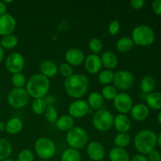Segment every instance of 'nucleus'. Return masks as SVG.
<instances>
[{
    "label": "nucleus",
    "instance_id": "obj_1",
    "mask_svg": "<svg viewBox=\"0 0 161 161\" xmlns=\"http://www.w3.org/2000/svg\"><path fill=\"white\" fill-rule=\"evenodd\" d=\"M90 87V80L84 74H73L72 76L65 79L64 88L66 94L72 98L81 99Z\"/></svg>",
    "mask_w": 161,
    "mask_h": 161
},
{
    "label": "nucleus",
    "instance_id": "obj_2",
    "mask_svg": "<svg viewBox=\"0 0 161 161\" xmlns=\"http://www.w3.org/2000/svg\"><path fill=\"white\" fill-rule=\"evenodd\" d=\"M25 86V90L31 97L34 99L44 98L50 91V83L48 78L38 73L31 75Z\"/></svg>",
    "mask_w": 161,
    "mask_h": 161
},
{
    "label": "nucleus",
    "instance_id": "obj_3",
    "mask_svg": "<svg viewBox=\"0 0 161 161\" xmlns=\"http://www.w3.org/2000/svg\"><path fill=\"white\" fill-rule=\"evenodd\" d=\"M157 145V135L150 129L141 130L135 135L134 146L137 151L143 155H147L155 149Z\"/></svg>",
    "mask_w": 161,
    "mask_h": 161
},
{
    "label": "nucleus",
    "instance_id": "obj_4",
    "mask_svg": "<svg viewBox=\"0 0 161 161\" xmlns=\"http://www.w3.org/2000/svg\"><path fill=\"white\" fill-rule=\"evenodd\" d=\"M131 39L134 44L140 47H149L154 42L156 35L153 30L146 25L135 27L131 33Z\"/></svg>",
    "mask_w": 161,
    "mask_h": 161
},
{
    "label": "nucleus",
    "instance_id": "obj_5",
    "mask_svg": "<svg viewBox=\"0 0 161 161\" xmlns=\"http://www.w3.org/2000/svg\"><path fill=\"white\" fill-rule=\"evenodd\" d=\"M65 139L69 148L79 150L87 146L89 138L87 132L83 127L74 126L67 132Z\"/></svg>",
    "mask_w": 161,
    "mask_h": 161
},
{
    "label": "nucleus",
    "instance_id": "obj_6",
    "mask_svg": "<svg viewBox=\"0 0 161 161\" xmlns=\"http://www.w3.org/2000/svg\"><path fill=\"white\" fill-rule=\"evenodd\" d=\"M113 120H114V116L111 112L106 108H102L94 113L92 117V124L97 130L105 132L113 127Z\"/></svg>",
    "mask_w": 161,
    "mask_h": 161
},
{
    "label": "nucleus",
    "instance_id": "obj_7",
    "mask_svg": "<svg viewBox=\"0 0 161 161\" xmlns=\"http://www.w3.org/2000/svg\"><path fill=\"white\" fill-rule=\"evenodd\" d=\"M35 150L42 160H50L56 153V145L53 140L47 137H41L36 141Z\"/></svg>",
    "mask_w": 161,
    "mask_h": 161
},
{
    "label": "nucleus",
    "instance_id": "obj_8",
    "mask_svg": "<svg viewBox=\"0 0 161 161\" xmlns=\"http://www.w3.org/2000/svg\"><path fill=\"white\" fill-rule=\"evenodd\" d=\"M30 96L25 88H14L7 95V102L12 108L20 109L29 102Z\"/></svg>",
    "mask_w": 161,
    "mask_h": 161
},
{
    "label": "nucleus",
    "instance_id": "obj_9",
    "mask_svg": "<svg viewBox=\"0 0 161 161\" xmlns=\"http://www.w3.org/2000/svg\"><path fill=\"white\" fill-rule=\"evenodd\" d=\"M135 83V77L132 72L127 70H119L114 73L113 83L116 90L124 92L130 89Z\"/></svg>",
    "mask_w": 161,
    "mask_h": 161
},
{
    "label": "nucleus",
    "instance_id": "obj_10",
    "mask_svg": "<svg viewBox=\"0 0 161 161\" xmlns=\"http://www.w3.org/2000/svg\"><path fill=\"white\" fill-rule=\"evenodd\" d=\"M5 65L8 72L13 75L21 72L25 65L24 56L18 52H13L6 58Z\"/></svg>",
    "mask_w": 161,
    "mask_h": 161
},
{
    "label": "nucleus",
    "instance_id": "obj_11",
    "mask_svg": "<svg viewBox=\"0 0 161 161\" xmlns=\"http://www.w3.org/2000/svg\"><path fill=\"white\" fill-rule=\"evenodd\" d=\"M113 105L116 111L119 112V114L126 115L127 113H130L133 107V100L127 93H118L116 97L113 100Z\"/></svg>",
    "mask_w": 161,
    "mask_h": 161
},
{
    "label": "nucleus",
    "instance_id": "obj_12",
    "mask_svg": "<svg viewBox=\"0 0 161 161\" xmlns=\"http://www.w3.org/2000/svg\"><path fill=\"white\" fill-rule=\"evenodd\" d=\"M90 107L86 101L83 99H76L69 105L68 108V113L73 119L83 118L88 114Z\"/></svg>",
    "mask_w": 161,
    "mask_h": 161
},
{
    "label": "nucleus",
    "instance_id": "obj_13",
    "mask_svg": "<svg viewBox=\"0 0 161 161\" xmlns=\"http://www.w3.org/2000/svg\"><path fill=\"white\" fill-rule=\"evenodd\" d=\"M86 153L93 161H101L105 158V149L103 145L97 141H93L86 146Z\"/></svg>",
    "mask_w": 161,
    "mask_h": 161
},
{
    "label": "nucleus",
    "instance_id": "obj_14",
    "mask_svg": "<svg viewBox=\"0 0 161 161\" xmlns=\"http://www.w3.org/2000/svg\"><path fill=\"white\" fill-rule=\"evenodd\" d=\"M17 27V21L14 16L6 13L3 16H0V36H8L13 34Z\"/></svg>",
    "mask_w": 161,
    "mask_h": 161
},
{
    "label": "nucleus",
    "instance_id": "obj_15",
    "mask_svg": "<svg viewBox=\"0 0 161 161\" xmlns=\"http://www.w3.org/2000/svg\"><path fill=\"white\" fill-rule=\"evenodd\" d=\"M84 67L90 74H98L102 71V64L99 55L90 53L85 58Z\"/></svg>",
    "mask_w": 161,
    "mask_h": 161
},
{
    "label": "nucleus",
    "instance_id": "obj_16",
    "mask_svg": "<svg viewBox=\"0 0 161 161\" xmlns=\"http://www.w3.org/2000/svg\"><path fill=\"white\" fill-rule=\"evenodd\" d=\"M64 58L65 62L71 66H79L84 62L85 55L80 49L71 48L67 50Z\"/></svg>",
    "mask_w": 161,
    "mask_h": 161
},
{
    "label": "nucleus",
    "instance_id": "obj_17",
    "mask_svg": "<svg viewBox=\"0 0 161 161\" xmlns=\"http://www.w3.org/2000/svg\"><path fill=\"white\" fill-rule=\"evenodd\" d=\"M113 127L119 133H127L131 127L130 118L125 114L116 115L114 116Z\"/></svg>",
    "mask_w": 161,
    "mask_h": 161
},
{
    "label": "nucleus",
    "instance_id": "obj_18",
    "mask_svg": "<svg viewBox=\"0 0 161 161\" xmlns=\"http://www.w3.org/2000/svg\"><path fill=\"white\" fill-rule=\"evenodd\" d=\"M130 113L133 119L136 121H143L149 116V108L145 104L138 103L133 105Z\"/></svg>",
    "mask_w": 161,
    "mask_h": 161
},
{
    "label": "nucleus",
    "instance_id": "obj_19",
    "mask_svg": "<svg viewBox=\"0 0 161 161\" xmlns=\"http://www.w3.org/2000/svg\"><path fill=\"white\" fill-rule=\"evenodd\" d=\"M39 71H40V74L50 79L55 76L58 73V66L53 61L46 60L40 64Z\"/></svg>",
    "mask_w": 161,
    "mask_h": 161
},
{
    "label": "nucleus",
    "instance_id": "obj_20",
    "mask_svg": "<svg viewBox=\"0 0 161 161\" xmlns=\"http://www.w3.org/2000/svg\"><path fill=\"white\" fill-rule=\"evenodd\" d=\"M104 102H105V99L102 97V94L97 91L91 92L88 95L87 100H86L90 108L93 109L94 111H97V110L103 108Z\"/></svg>",
    "mask_w": 161,
    "mask_h": 161
},
{
    "label": "nucleus",
    "instance_id": "obj_21",
    "mask_svg": "<svg viewBox=\"0 0 161 161\" xmlns=\"http://www.w3.org/2000/svg\"><path fill=\"white\" fill-rule=\"evenodd\" d=\"M102 66L108 70H112L117 67L118 58L116 55L112 51H105L100 56Z\"/></svg>",
    "mask_w": 161,
    "mask_h": 161
},
{
    "label": "nucleus",
    "instance_id": "obj_22",
    "mask_svg": "<svg viewBox=\"0 0 161 161\" xmlns=\"http://www.w3.org/2000/svg\"><path fill=\"white\" fill-rule=\"evenodd\" d=\"M74 124H75V119L69 114H66L58 117L55 123V127L61 131L68 132L74 127Z\"/></svg>",
    "mask_w": 161,
    "mask_h": 161
},
{
    "label": "nucleus",
    "instance_id": "obj_23",
    "mask_svg": "<svg viewBox=\"0 0 161 161\" xmlns=\"http://www.w3.org/2000/svg\"><path fill=\"white\" fill-rule=\"evenodd\" d=\"M108 158L110 161H130V157L128 152L125 149L113 147L108 153Z\"/></svg>",
    "mask_w": 161,
    "mask_h": 161
},
{
    "label": "nucleus",
    "instance_id": "obj_24",
    "mask_svg": "<svg viewBox=\"0 0 161 161\" xmlns=\"http://www.w3.org/2000/svg\"><path fill=\"white\" fill-rule=\"evenodd\" d=\"M24 127L23 122L20 118L12 117L6 123V131L9 135H17Z\"/></svg>",
    "mask_w": 161,
    "mask_h": 161
},
{
    "label": "nucleus",
    "instance_id": "obj_25",
    "mask_svg": "<svg viewBox=\"0 0 161 161\" xmlns=\"http://www.w3.org/2000/svg\"><path fill=\"white\" fill-rule=\"evenodd\" d=\"M146 103L149 108L154 110H161V93L152 92L146 97Z\"/></svg>",
    "mask_w": 161,
    "mask_h": 161
},
{
    "label": "nucleus",
    "instance_id": "obj_26",
    "mask_svg": "<svg viewBox=\"0 0 161 161\" xmlns=\"http://www.w3.org/2000/svg\"><path fill=\"white\" fill-rule=\"evenodd\" d=\"M134 42L131 38L128 36H124L119 38L116 43V48L120 53H127L134 47Z\"/></svg>",
    "mask_w": 161,
    "mask_h": 161
},
{
    "label": "nucleus",
    "instance_id": "obj_27",
    "mask_svg": "<svg viewBox=\"0 0 161 161\" xmlns=\"http://www.w3.org/2000/svg\"><path fill=\"white\" fill-rule=\"evenodd\" d=\"M156 87V80L151 75H146L143 77L142 80L140 83V88L142 93L146 94V95L150 93L153 92Z\"/></svg>",
    "mask_w": 161,
    "mask_h": 161
},
{
    "label": "nucleus",
    "instance_id": "obj_28",
    "mask_svg": "<svg viewBox=\"0 0 161 161\" xmlns=\"http://www.w3.org/2000/svg\"><path fill=\"white\" fill-rule=\"evenodd\" d=\"M18 38L15 35L11 34L3 36L0 39V46L3 50H11L18 45Z\"/></svg>",
    "mask_w": 161,
    "mask_h": 161
},
{
    "label": "nucleus",
    "instance_id": "obj_29",
    "mask_svg": "<svg viewBox=\"0 0 161 161\" xmlns=\"http://www.w3.org/2000/svg\"><path fill=\"white\" fill-rule=\"evenodd\" d=\"M12 144L6 138H0V161L9 159L12 153Z\"/></svg>",
    "mask_w": 161,
    "mask_h": 161
},
{
    "label": "nucleus",
    "instance_id": "obj_30",
    "mask_svg": "<svg viewBox=\"0 0 161 161\" xmlns=\"http://www.w3.org/2000/svg\"><path fill=\"white\" fill-rule=\"evenodd\" d=\"M61 161H81V154L77 149L68 148L61 154Z\"/></svg>",
    "mask_w": 161,
    "mask_h": 161
},
{
    "label": "nucleus",
    "instance_id": "obj_31",
    "mask_svg": "<svg viewBox=\"0 0 161 161\" xmlns=\"http://www.w3.org/2000/svg\"><path fill=\"white\" fill-rule=\"evenodd\" d=\"M130 142H131V138L128 133H118L113 140V143L116 147L123 148V149L127 147L130 145Z\"/></svg>",
    "mask_w": 161,
    "mask_h": 161
},
{
    "label": "nucleus",
    "instance_id": "obj_32",
    "mask_svg": "<svg viewBox=\"0 0 161 161\" xmlns=\"http://www.w3.org/2000/svg\"><path fill=\"white\" fill-rule=\"evenodd\" d=\"M47 106L48 105L44 98L34 99L31 104V110L35 114L39 116V115L44 114Z\"/></svg>",
    "mask_w": 161,
    "mask_h": 161
},
{
    "label": "nucleus",
    "instance_id": "obj_33",
    "mask_svg": "<svg viewBox=\"0 0 161 161\" xmlns=\"http://www.w3.org/2000/svg\"><path fill=\"white\" fill-rule=\"evenodd\" d=\"M114 73L115 72L113 71L108 70V69L102 70L97 75V80H98L99 83L104 86L110 85L113 83Z\"/></svg>",
    "mask_w": 161,
    "mask_h": 161
},
{
    "label": "nucleus",
    "instance_id": "obj_34",
    "mask_svg": "<svg viewBox=\"0 0 161 161\" xmlns=\"http://www.w3.org/2000/svg\"><path fill=\"white\" fill-rule=\"evenodd\" d=\"M101 94L105 100L113 101L117 95L118 91L113 85H107L102 88Z\"/></svg>",
    "mask_w": 161,
    "mask_h": 161
},
{
    "label": "nucleus",
    "instance_id": "obj_35",
    "mask_svg": "<svg viewBox=\"0 0 161 161\" xmlns=\"http://www.w3.org/2000/svg\"><path fill=\"white\" fill-rule=\"evenodd\" d=\"M88 47L91 53L98 55L103 50V42L98 38H93L90 40Z\"/></svg>",
    "mask_w": 161,
    "mask_h": 161
},
{
    "label": "nucleus",
    "instance_id": "obj_36",
    "mask_svg": "<svg viewBox=\"0 0 161 161\" xmlns=\"http://www.w3.org/2000/svg\"><path fill=\"white\" fill-rule=\"evenodd\" d=\"M44 115H45L47 120L50 124H55L57 119L59 117L58 110L53 105H48L45 113H44Z\"/></svg>",
    "mask_w": 161,
    "mask_h": 161
},
{
    "label": "nucleus",
    "instance_id": "obj_37",
    "mask_svg": "<svg viewBox=\"0 0 161 161\" xmlns=\"http://www.w3.org/2000/svg\"><path fill=\"white\" fill-rule=\"evenodd\" d=\"M11 83L14 88H24V86L26 85L27 80L22 72H19L12 75Z\"/></svg>",
    "mask_w": 161,
    "mask_h": 161
},
{
    "label": "nucleus",
    "instance_id": "obj_38",
    "mask_svg": "<svg viewBox=\"0 0 161 161\" xmlns=\"http://www.w3.org/2000/svg\"><path fill=\"white\" fill-rule=\"evenodd\" d=\"M58 72L65 79L72 76L74 74L72 66H71L70 64L66 62H62L59 64V66H58Z\"/></svg>",
    "mask_w": 161,
    "mask_h": 161
},
{
    "label": "nucleus",
    "instance_id": "obj_39",
    "mask_svg": "<svg viewBox=\"0 0 161 161\" xmlns=\"http://www.w3.org/2000/svg\"><path fill=\"white\" fill-rule=\"evenodd\" d=\"M35 156L32 151L25 149L20 151L17 156V161H34Z\"/></svg>",
    "mask_w": 161,
    "mask_h": 161
},
{
    "label": "nucleus",
    "instance_id": "obj_40",
    "mask_svg": "<svg viewBox=\"0 0 161 161\" xmlns=\"http://www.w3.org/2000/svg\"><path fill=\"white\" fill-rule=\"evenodd\" d=\"M120 28V24L119 21L117 20H113L110 22L108 25V33L111 36H116L118 34Z\"/></svg>",
    "mask_w": 161,
    "mask_h": 161
},
{
    "label": "nucleus",
    "instance_id": "obj_41",
    "mask_svg": "<svg viewBox=\"0 0 161 161\" xmlns=\"http://www.w3.org/2000/svg\"><path fill=\"white\" fill-rule=\"evenodd\" d=\"M147 158L149 161H161V154L158 151L153 150L147 154Z\"/></svg>",
    "mask_w": 161,
    "mask_h": 161
},
{
    "label": "nucleus",
    "instance_id": "obj_42",
    "mask_svg": "<svg viewBox=\"0 0 161 161\" xmlns=\"http://www.w3.org/2000/svg\"><path fill=\"white\" fill-rule=\"evenodd\" d=\"M152 9L157 15H161V0H154L152 3Z\"/></svg>",
    "mask_w": 161,
    "mask_h": 161
},
{
    "label": "nucleus",
    "instance_id": "obj_43",
    "mask_svg": "<svg viewBox=\"0 0 161 161\" xmlns=\"http://www.w3.org/2000/svg\"><path fill=\"white\" fill-rule=\"evenodd\" d=\"M130 4L133 9H140L144 6L145 1L144 0H132Z\"/></svg>",
    "mask_w": 161,
    "mask_h": 161
},
{
    "label": "nucleus",
    "instance_id": "obj_44",
    "mask_svg": "<svg viewBox=\"0 0 161 161\" xmlns=\"http://www.w3.org/2000/svg\"><path fill=\"white\" fill-rule=\"evenodd\" d=\"M130 161H149V160H148L147 156L139 153L134 156V157L130 159Z\"/></svg>",
    "mask_w": 161,
    "mask_h": 161
},
{
    "label": "nucleus",
    "instance_id": "obj_45",
    "mask_svg": "<svg viewBox=\"0 0 161 161\" xmlns=\"http://www.w3.org/2000/svg\"><path fill=\"white\" fill-rule=\"evenodd\" d=\"M7 12V6L3 1H0V16H3Z\"/></svg>",
    "mask_w": 161,
    "mask_h": 161
},
{
    "label": "nucleus",
    "instance_id": "obj_46",
    "mask_svg": "<svg viewBox=\"0 0 161 161\" xmlns=\"http://www.w3.org/2000/svg\"><path fill=\"white\" fill-rule=\"evenodd\" d=\"M3 58H4V50L2 48V47L0 46V64L3 61Z\"/></svg>",
    "mask_w": 161,
    "mask_h": 161
},
{
    "label": "nucleus",
    "instance_id": "obj_47",
    "mask_svg": "<svg viewBox=\"0 0 161 161\" xmlns=\"http://www.w3.org/2000/svg\"><path fill=\"white\" fill-rule=\"evenodd\" d=\"M4 130H6V124L0 121V131H4Z\"/></svg>",
    "mask_w": 161,
    "mask_h": 161
},
{
    "label": "nucleus",
    "instance_id": "obj_48",
    "mask_svg": "<svg viewBox=\"0 0 161 161\" xmlns=\"http://www.w3.org/2000/svg\"><path fill=\"white\" fill-rule=\"evenodd\" d=\"M157 144L161 147V132L160 133V135L157 136Z\"/></svg>",
    "mask_w": 161,
    "mask_h": 161
},
{
    "label": "nucleus",
    "instance_id": "obj_49",
    "mask_svg": "<svg viewBox=\"0 0 161 161\" xmlns=\"http://www.w3.org/2000/svg\"><path fill=\"white\" fill-rule=\"evenodd\" d=\"M157 119H158V122L161 124V110H160V113H159L158 116H157Z\"/></svg>",
    "mask_w": 161,
    "mask_h": 161
},
{
    "label": "nucleus",
    "instance_id": "obj_50",
    "mask_svg": "<svg viewBox=\"0 0 161 161\" xmlns=\"http://www.w3.org/2000/svg\"><path fill=\"white\" fill-rule=\"evenodd\" d=\"M3 161H16V160H13V159H10V158H9V159H6V160H3Z\"/></svg>",
    "mask_w": 161,
    "mask_h": 161
},
{
    "label": "nucleus",
    "instance_id": "obj_51",
    "mask_svg": "<svg viewBox=\"0 0 161 161\" xmlns=\"http://www.w3.org/2000/svg\"><path fill=\"white\" fill-rule=\"evenodd\" d=\"M42 161H51L50 160H42Z\"/></svg>",
    "mask_w": 161,
    "mask_h": 161
}]
</instances>
